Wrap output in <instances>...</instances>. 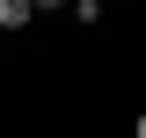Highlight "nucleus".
<instances>
[{
    "label": "nucleus",
    "mask_w": 146,
    "mask_h": 138,
    "mask_svg": "<svg viewBox=\"0 0 146 138\" xmlns=\"http://www.w3.org/2000/svg\"><path fill=\"white\" fill-rule=\"evenodd\" d=\"M131 138H146V109H131Z\"/></svg>",
    "instance_id": "obj_4"
},
{
    "label": "nucleus",
    "mask_w": 146,
    "mask_h": 138,
    "mask_svg": "<svg viewBox=\"0 0 146 138\" xmlns=\"http://www.w3.org/2000/svg\"><path fill=\"white\" fill-rule=\"evenodd\" d=\"M102 7H110V0H102Z\"/></svg>",
    "instance_id": "obj_5"
},
{
    "label": "nucleus",
    "mask_w": 146,
    "mask_h": 138,
    "mask_svg": "<svg viewBox=\"0 0 146 138\" xmlns=\"http://www.w3.org/2000/svg\"><path fill=\"white\" fill-rule=\"evenodd\" d=\"M66 7H73V0H29V15H36V22H44V15H66Z\"/></svg>",
    "instance_id": "obj_3"
},
{
    "label": "nucleus",
    "mask_w": 146,
    "mask_h": 138,
    "mask_svg": "<svg viewBox=\"0 0 146 138\" xmlns=\"http://www.w3.org/2000/svg\"><path fill=\"white\" fill-rule=\"evenodd\" d=\"M66 15H73V22H80V29H102V22H110V7H102V0H73Z\"/></svg>",
    "instance_id": "obj_2"
},
{
    "label": "nucleus",
    "mask_w": 146,
    "mask_h": 138,
    "mask_svg": "<svg viewBox=\"0 0 146 138\" xmlns=\"http://www.w3.org/2000/svg\"><path fill=\"white\" fill-rule=\"evenodd\" d=\"M36 15H29V0H0V36H29Z\"/></svg>",
    "instance_id": "obj_1"
}]
</instances>
